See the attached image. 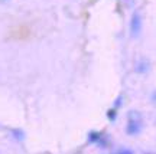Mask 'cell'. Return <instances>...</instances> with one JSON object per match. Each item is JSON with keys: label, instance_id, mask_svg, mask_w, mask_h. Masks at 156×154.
I'll list each match as a JSON object with an SVG mask.
<instances>
[{"label": "cell", "instance_id": "6da1fadb", "mask_svg": "<svg viewBox=\"0 0 156 154\" xmlns=\"http://www.w3.org/2000/svg\"><path fill=\"white\" fill-rule=\"evenodd\" d=\"M143 130V117L139 111H129L126 132L127 135H139Z\"/></svg>", "mask_w": 156, "mask_h": 154}, {"label": "cell", "instance_id": "7a4b0ae2", "mask_svg": "<svg viewBox=\"0 0 156 154\" xmlns=\"http://www.w3.org/2000/svg\"><path fill=\"white\" fill-rule=\"evenodd\" d=\"M142 25H143V17L140 15L139 10H134L130 19V35L132 38H139L140 32H142Z\"/></svg>", "mask_w": 156, "mask_h": 154}, {"label": "cell", "instance_id": "3957f363", "mask_svg": "<svg viewBox=\"0 0 156 154\" xmlns=\"http://www.w3.org/2000/svg\"><path fill=\"white\" fill-rule=\"evenodd\" d=\"M88 140L90 143H94V144H98L100 147H107V144H108V141H107V138L101 134V132H97V131H91L88 134Z\"/></svg>", "mask_w": 156, "mask_h": 154}, {"label": "cell", "instance_id": "277c9868", "mask_svg": "<svg viewBox=\"0 0 156 154\" xmlns=\"http://www.w3.org/2000/svg\"><path fill=\"white\" fill-rule=\"evenodd\" d=\"M136 71L137 72H147L149 71V62L147 61H140L136 65Z\"/></svg>", "mask_w": 156, "mask_h": 154}, {"label": "cell", "instance_id": "5b68a950", "mask_svg": "<svg viewBox=\"0 0 156 154\" xmlns=\"http://www.w3.org/2000/svg\"><path fill=\"white\" fill-rule=\"evenodd\" d=\"M116 117H117V114H116V108H114V110L107 111V118H108L110 121H114V120H116Z\"/></svg>", "mask_w": 156, "mask_h": 154}, {"label": "cell", "instance_id": "8992f818", "mask_svg": "<svg viewBox=\"0 0 156 154\" xmlns=\"http://www.w3.org/2000/svg\"><path fill=\"white\" fill-rule=\"evenodd\" d=\"M13 134H15V135H19V140H22L23 138V132L22 131H19V130H13Z\"/></svg>", "mask_w": 156, "mask_h": 154}, {"label": "cell", "instance_id": "52a82bcc", "mask_svg": "<svg viewBox=\"0 0 156 154\" xmlns=\"http://www.w3.org/2000/svg\"><path fill=\"white\" fill-rule=\"evenodd\" d=\"M119 105H122V97H119V98L116 99V102H114V108H117Z\"/></svg>", "mask_w": 156, "mask_h": 154}, {"label": "cell", "instance_id": "ba28073f", "mask_svg": "<svg viewBox=\"0 0 156 154\" xmlns=\"http://www.w3.org/2000/svg\"><path fill=\"white\" fill-rule=\"evenodd\" d=\"M117 153H127V154H132L133 151H132V150H119Z\"/></svg>", "mask_w": 156, "mask_h": 154}, {"label": "cell", "instance_id": "9c48e42d", "mask_svg": "<svg viewBox=\"0 0 156 154\" xmlns=\"http://www.w3.org/2000/svg\"><path fill=\"white\" fill-rule=\"evenodd\" d=\"M152 101H153V102H156V91L152 94Z\"/></svg>", "mask_w": 156, "mask_h": 154}, {"label": "cell", "instance_id": "30bf717a", "mask_svg": "<svg viewBox=\"0 0 156 154\" xmlns=\"http://www.w3.org/2000/svg\"><path fill=\"white\" fill-rule=\"evenodd\" d=\"M2 2H6V0H2Z\"/></svg>", "mask_w": 156, "mask_h": 154}]
</instances>
